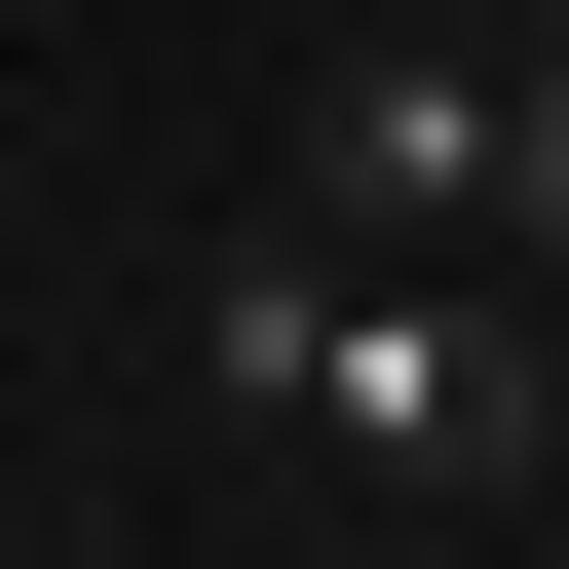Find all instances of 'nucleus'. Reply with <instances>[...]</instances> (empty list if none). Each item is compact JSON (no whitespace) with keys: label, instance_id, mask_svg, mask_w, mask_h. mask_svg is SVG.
Returning <instances> with one entry per match:
<instances>
[{"label":"nucleus","instance_id":"obj_1","mask_svg":"<svg viewBox=\"0 0 569 569\" xmlns=\"http://www.w3.org/2000/svg\"><path fill=\"white\" fill-rule=\"evenodd\" d=\"M228 418L342 493H531V266L456 228H228Z\"/></svg>","mask_w":569,"mask_h":569},{"label":"nucleus","instance_id":"obj_3","mask_svg":"<svg viewBox=\"0 0 569 569\" xmlns=\"http://www.w3.org/2000/svg\"><path fill=\"white\" fill-rule=\"evenodd\" d=\"M493 266H569V0L493 39Z\"/></svg>","mask_w":569,"mask_h":569},{"label":"nucleus","instance_id":"obj_2","mask_svg":"<svg viewBox=\"0 0 569 569\" xmlns=\"http://www.w3.org/2000/svg\"><path fill=\"white\" fill-rule=\"evenodd\" d=\"M266 152H305V228H456V266H493V0H380Z\"/></svg>","mask_w":569,"mask_h":569},{"label":"nucleus","instance_id":"obj_5","mask_svg":"<svg viewBox=\"0 0 569 569\" xmlns=\"http://www.w3.org/2000/svg\"><path fill=\"white\" fill-rule=\"evenodd\" d=\"M493 39H531V0H493Z\"/></svg>","mask_w":569,"mask_h":569},{"label":"nucleus","instance_id":"obj_4","mask_svg":"<svg viewBox=\"0 0 569 569\" xmlns=\"http://www.w3.org/2000/svg\"><path fill=\"white\" fill-rule=\"evenodd\" d=\"M531 456H569V266H531Z\"/></svg>","mask_w":569,"mask_h":569}]
</instances>
